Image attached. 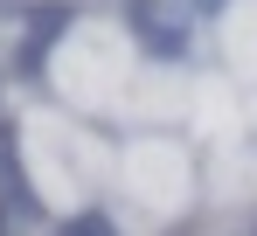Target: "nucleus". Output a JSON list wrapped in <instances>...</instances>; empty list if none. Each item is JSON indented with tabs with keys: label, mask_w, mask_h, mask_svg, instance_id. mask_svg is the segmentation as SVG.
<instances>
[{
	"label": "nucleus",
	"mask_w": 257,
	"mask_h": 236,
	"mask_svg": "<svg viewBox=\"0 0 257 236\" xmlns=\"http://www.w3.org/2000/svg\"><path fill=\"white\" fill-rule=\"evenodd\" d=\"M132 35H139L146 56H160V63L188 56V21L174 14L167 0H132Z\"/></svg>",
	"instance_id": "1"
},
{
	"label": "nucleus",
	"mask_w": 257,
	"mask_h": 236,
	"mask_svg": "<svg viewBox=\"0 0 257 236\" xmlns=\"http://www.w3.org/2000/svg\"><path fill=\"white\" fill-rule=\"evenodd\" d=\"M63 236H118V229H111V215H97V208H90V215H70Z\"/></svg>",
	"instance_id": "2"
},
{
	"label": "nucleus",
	"mask_w": 257,
	"mask_h": 236,
	"mask_svg": "<svg viewBox=\"0 0 257 236\" xmlns=\"http://www.w3.org/2000/svg\"><path fill=\"white\" fill-rule=\"evenodd\" d=\"M195 7H209V14H215V7H222V0H195Z\"/></svg>",
	"instance_id": "3"
}]
</instances>
